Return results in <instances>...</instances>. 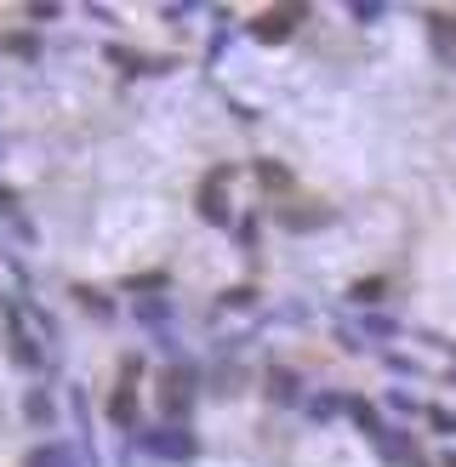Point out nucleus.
Listing matches in <instances>:
<instances>
[{
    "label": "nucleus",
    "instance_id": "nucleus-1",
    "mask_svg": "<svg viewBox=\"0 0 456 467\" xmlns=\"http://www.w3.org/2000/svg\"><path fill=\"white\" fill-rule=\"evenodd\" d=\"M131 451H143L154 462H194L200 456V439L189 433V422H160V428H137L131 433Z\"/></svg>",
    "mask_w": 456,
    "mask_h": 467
},
{
    "label": "nucleus",
    "instance_id": "nucleus-2",
    "mask_svg": "<svg viewBox=\"0 0 456 467\" xmlns=\"http://www.w3.org/2000/svg\"><path fill=\"white\" fill-rule=\"evenodd\" d=\"M194 388H200V377H194V365H171L166 370V422H182L189 416V405H194Z\"/></svg>",
    "mask_w": 456,
    "mask_h": 467
},
{
    "label": "nucleus",
    "instance_id": "nucleus-3",
    "mask_svg": "<svg viewBox=\"0 0 456 467\" xmlns=\"http://www.w3.org/2000/svg\"><path fill=\"white\" fill-rule=\"evenodd\" d=\"M394 337H399V319H388V314H359L348 331H342L348 348H382V342H394Z\"/></svg>",
    "mask_w": 456,
    "mask_h": 467
},
{
    "label": "nucleus",
    "instance_id": "nucleus-4",
    "mask_svg": "<svg viewBox=\"0 0 456 467\" xmlns=\"http://www.w3.org/2000/svg\"><path fill=\"white\" fill-rule=\"evenodd\" d=\"M109 422L120 428V433H137V382H131V365L120 370V388H114V400H109Z\"/></svg>",
    "mask_w": 456,
    "mask_h": 467
},
{
    "label": "nucleus",
    "instance_id": "nucleus-5",
    "mask_svg": "<svg viewBox=\"0 0 456 467\" xmlns=\"http://www.w3.org/2000/svg\"><path fill=\"white\" fill-rule=\"evenodd\" d=\"M223 182H228V166H217L212 177L200 182V217L205 223H217V228H228V205H223Z\"/></svg>",
    "mask_w": 456,
    "mask_h": 467
},
{
    "label": "nucleus",
    "instance_id": "nucleus-6",
    "mask_svg": "<svg viewBox=\"0 0 456 467\" xmlns=\"http://www.w3.org/2000/svg\"><path fill=\"white\" fill-rule=\"evenodd\" d=\"M23 467H86V456L75 445H63V439H46V445H35L23 456Z\"/></svg>",
    "mask_w": 456,
    "mask_h": 467
},
{
    "label": "nucleus",
    "instance_id": "nucleus-7",
    "mask_svg": "<svg viewBox=\"0 0 456 467\" xmlns=\"http://www.w3.org/2000/svg\"><path fill=\"white\" fill-rule=\"evenodd\" d=\"M377 456H382V462H394V467H417V433L388 428V433L377 439Z\"/></svg>",
    "mask_w": 456,
    "mask_h": 467
},
{
    "label": "nucleus",
    "instance_id": "nucleus-8",
    "mask_svg": "<svg viewBox=\"0 0 456 467\" xmlns=\"http://www.w3.org/2000/svg\"><path fill=\"white\" fill-rule=\"evenodd\" d=\"M268 400L274 405H303V377H296L291 365H274L268 370Z\"/></svg>",
    "mask_w": 456,
    "mask_h": 467
},
{
    "label": "nucleus",
    "instance_id": "nucleus-9",
    "mask_svg": "<svg viewBox=\"0 0 456 467\" xmlns=\"http://www.w3.org/2000/svg\"><path fill=\"white\" fill-rule=\"evenodd\" d=\"M296 17H303V6H285V12H263L257 23H251V35H257V40H285Z\"/></svg>",
    "mask_w": 456,
    "mask_h": 467
},
{
    "label": "nucleus",
    "instance_id": "nucleus-10",
    "mask_svg": "<svg viewBox=\"0 0 456 467\" xmlns=\"http://www.w3.org/2000/svg\"><path fill=\"white\" fill-rule=\"evenodd\" d=\"M428 40H433V52H440V63H456V17L433 12L428 17Z\"/></svg>",
    "mask_w": 456,
    "mask_h": 467
},
{
    "label": "nucleus",
    "instance_id": "nucleus-11",
    "mask_svg": "<svg viewBox=\"0 0 456 467\" xmlns=\"http://www.w3.org/2000/svg\"><path fill=\"white\" fill-rule=\"evenodd\" d=\"M342 410H348V400H337V393H303V416H308V422H319V428L337 422Z\"/></svg>",
    "mask_w": 456,
    "mask_h": 467
},
{
    "label": "nucleus",
    "instance_id": "nucleus-12",
    "mask_svg": "<svg viewBox=\"0 0 456 467\" xmlns=\"http://www.w3.org/2000/svg\"><path fill=\"white\" fill-rule=\"evenodd\" d=\"M131 314H137V319H143V325H154V331H160V337H166V319H171V302H166V296H137V302H131Z\"/></svg>",
    "mask_w": 456,
    "mask_h": 467
},
{
    "label": "nucleus",
    "instance_id": "nucleus-13",
    "mask_svg": "<svg viewBox=\"0 0 456 467\" xmlns=\"http://www.w3.org/2000/svg\"><path fill=\"white\" fill-rule=\"evenodd\" d=\"M109 57L126 68V75H166V63L160 57H143V52H120V46H109Z\"/></svg>",
    "mask_w": 456,
    "mask_h": 467
},
{
    "label": "nucleus",
    "instance_id": "nucleus-14",
    "mask_svg": "<svg viewBox=\"0 0 456 467\" xmlns=\"http://www.w3.org/2000/svg\"><path fill=\"white\" fill-rule=\"evenodd\" d=\"M23 410H29V422H35V428H46V433L57 428V405H52V393H40V388H35L29 400H23Z\"/></svg>",
    "mask_w": 456,
    "mask_h": 467
},
{
    "label": "nucleus",
    "instance_id": "nucleus-15",
    "mask_svg": "<svg viewBox=\"0 0 456 467\" xmlns=\"http://www.w3.org/2000/svg\"><path fill=\"white\" fill-rule=\"evenodd\" d=\"M348 416H354V422L365 428V439H371V445H377V439L388 433V422L377 416V405H365V400H348Z\"/></svg>",
    "mask_w": 456,
    "mask_h": 467
},
{
    "label": "nucleus",
    "instance_id": "nucleus-16",
    "mask_svg": "<svg viewBox=\"0 0 456 467\" xmlns=\"http://www.w3.org/2000/svg\"><path fill=\"white\" fill-rule=\"evenodd\" d=\"M348 17H354V23H382L388 6H377V0H359V6H348Z\"/></svg>",
    "mask_w": 456,
    "mask_h": 467
},
{
    "label": "nucleus",
    "instance_id": "nucleus-17",
    "mask_svg": "<svg viewBox=\"0 0 456 467\" xmlns=\"http://www.w3.org/2000/svg\"><path fill=\"white\" fill-rule=\"evenodd\" d=\"M80 302H86V314H98V319H114V302H109L103 291H86Z\"/></svg>",
    "mask_w": 456,
    "mask_h": 467
},
{
    "label": "nucleus",
    "instance_id": "nucleus-18",
    "mask_svg": "<svg viewBox=\"0 0 456 467\" xmlns=\"http://www.w3.org/2000/svg\"><path fill=\"white\" fill-rule=\"evenodd\" d=\"M388 405H394L399 416H428V405H422V400H410V393H388Z\"/></svg>",
    "mask_w": 456,
    "mask_h": 467
},
{
    "label": "nucleus",
    "instance_id": "nucleus-19",
    "mask_svg": "<svg viewBox=\"0 0 456 467\" xmlns=\"http://www.w3.org/2000/svg\"><path fill=\"white\" fill-rule=\"evenodd\" d=\"M428 422L440 428V433H456V410H445V405H428Z\"/></svg>",
    "mask_w": 456,
    "mask_h": 467
},
{
    "label": "nucleus",
    "instance_id": "nucleus-20",
    "mask_svg": "<svg viewBox=\"0 0 456 467\" xmlns=\"http://www.w3.org/2000/svg\"><path fill=\"white\" fill-rule=\"evenodd\" d=\"M388 370H394V377H422V365L405 359V354H388Z\"/></svg>",
    "mask_w": 456,
    "mask_h": 467
},
{
    "label": "nucleus",
    "instance_id": "nucleus-21",
    "mask_svg": "<svg viewBox=\"0 0 456 467\" xmlns=\"http://www.w3.org/2000/svg\"><path fill=\"white\" fill-rule=\"evenodd\" d=\"M6 52H17V57H35V40H29V35H12V40H6Z\"/></svg>",
    "mask_w": 456,
    "mask_h": 467
},
{
    "label": "nucleus",
    "instance_id": "nucleus-22",
    "mask_svg": "<svg viewBox=\"0 0 456 467\" xmlns=\"http://www.w3.org/2000/svg\"><path fill=\"white\" fill-rule=\"evenodd\" d=\"M440 467H456V456H445V462H440Z\"/></svg>",
    "mask_w": 456,
    "mask_h": 467
},
{
    "label": "nucleus",
    "instance_id": "nucleus-23",
    "mask_svg": "<svg viewBox=\"0 0 456 467\" xmlns=\"http://www.w3.org/2000/svg\"><path fill=\"white\" fill-rule=\"evenodd\" d=\"M417 467H422V462H417Z\"/></svg>",
    "mask_w": 456,
    "mask_h": 467
}]
</instances>
